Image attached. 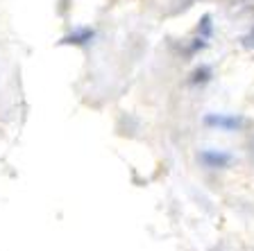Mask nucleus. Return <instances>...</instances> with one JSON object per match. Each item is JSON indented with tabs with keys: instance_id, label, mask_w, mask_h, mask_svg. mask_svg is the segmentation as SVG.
<instances>
[{
	"instance_id": "nucleus-4",
	"label": "nucleus",
	"mask_w": 254,
	"mask_h": 251,
	"mask_svg": "<svg viewBox=\"0 0 254 251\" xmlns=\"http://www.w3.org/2000/svg\"><path fill=\"white\" fill-rule=\"evenodd\" d=\"M211 79H213V68L206 66V63H202V66H197V68L189 75V86H204V84H209Z\"/></svg>"
},
{
	"instance_id": "nucleus-2",
	"label": "nucleus",
	"mask_w": 254,
	"mask_h": 251,
	"mask_svg": "<svg viewBox=\"0 0 254 251\" xmlns=\"http://www.w3.org/2000/svg\"><path fill=\"white\" fill-rule=\"evenodd\" d=\"M197 161L206 167V170H225L234 163V154L232 152H225V150H202L197 154Z\"/></svg>"
},
{
	"instance_id": "nucleus-6",
	"label": "nucleus",
	"mask_w": 254,
	"mask_h": 251,
	"mask_svg": "<svg viewBox=\"0 0 254 251\" xmlns=\"http://www.w3.org/2000/svg\"><path fill=\"white\" fill-rule=\"evenodd\" d=\"M243 46H245V48H254V30H252V32H250L248 37H245V39H243Z\"/></svg>"
},
{
	"instance_id": "nucleus-1",
	"label": "nucleus",
	"mask_w": 254,
	"mask_h": 251,
	"mask_svg": "<svg viewBox=\"0 0 254 251\" xmlns=\"http://www.w3.org/2000/svg\"><path fill=\"white\" fill-rule=\"evenodd\" d=\"M202 125L218 131H241L245 127V118L238 113H204Z\"/></svg>"
},
{
	"instance_id": "nucleus-3",
	"label": "nucleus",
	"mask_w": 254,
	"mask_h": 251,
	"mask_svg": "<svg viewBox=\"0 0 254 251\" xmlns=\"http://www.w3.org/2000/svg\"><path fill=\"white\" fill-rule=\"evenodd\" d=\"M95 37V30H91V27H77V30H73L68 34V37H64L62 46H89L91 41H93Z\"/></svg>"
},
{
	"instance_id": "nucleus-5",
	"label": "nucleus",
	"mask_w": 254,
	"mask_h": 251,
	"mask_svg": "<svg viewBox=\"0 0 254 251\" xmlns=\"http://www.w3.org/2000/svg\"><path fill=\"white\" fill-rule=\"evenodd\" d=\"M211 32H213L211 16H209V14H204V16H202V21H200V25H197V37H202V39H209V37H211Z\"/></svg>"
}]
</instances>
